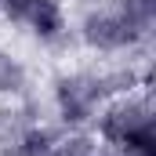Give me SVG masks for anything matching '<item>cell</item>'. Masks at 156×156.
I'll use <instances>...</instances> for the list:
<instances>
[{
	"label": "cell",
	"instance_id": "obj_3",
	"mask_svg": "<svg viewBox=\"0 0 156 156\" xmlns=\"http://www.w3.org/2000/svg\"><path fill=\"white\" fill-rule=\"evenodd\" d=\"M58 145L62 138L51 131V127H40V123H29L22 127L15 138H11V156H58Z\"/></svg>",
	"mask_w": 156,
	"mask_h": 156
},
{
	"label": "cell",
	"instance_id": "obj_1",
	"mask_svg": "<svg viewBox=\"0 0 156 156\" xmlns=\"http://www.w3.org/2000/svg\"><path fill=\"white\" fill-rule=\"evenodd\" d=\"M76 33H80V44H83L91 55H134V51L149 40V37L134 33V29L123 22V15L113 7V0L91 4V7L83 11V18H80Z\"/></svg>",
	"mask_w": 156,
	"mask_h": 156
},
{
	"label": "cell",
	"instance_id": "obj_5",
	"mask_svg": "<svg viewBox=\"0 0 156 156\" xmlns=\"http://www.w3.org/2000/svg\"><path fill=\"white\" fill-rule=\"evenodd\" d=\"M29 4H33V0H0V18H7V22L22 26V18H26Z\"/></svg>",
	"mask_w": 156,
	"mask_h": 156
},
{
	"label": "cell",
	"instance_id": "obj_4",
	"mask_svg": "<svg viewBox=\"0 0 156 156\" xmlns=\"http://www.w3.org/2000/svg\"><path fill=\"white\" fill-rule=\"evenodd\" d=\"M22 87H26V66L15 55L0 51V94H18Z\"/></svg>",
	"mask_w": 156,
	"mask_h": 156
},
{
	"label": "cell",
	"instance_id": "obj_2",
	"mask_svg": "<svg viewBox=\"0 0 156 156\" xmlns=\"http://www.w3.org/2000/svg\"><path fill=\"white\" fill-rule=\"evenodd\" d=\"M22 26L40 44H62L69 37V7H66V0H33Z\"/></svg>",
	"mask_w": 156,
	"mask_h": 156
}]
</instances>
